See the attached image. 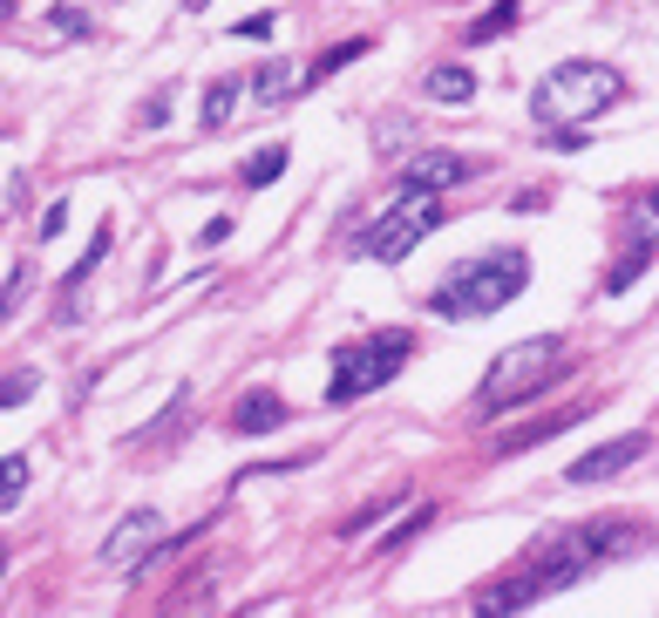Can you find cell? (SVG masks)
<instances>
[{
  "mask_svg": "<svg viewBox=\"0 0 659 618\" xmlns=\"http://www.w3.org/2000/svg\"><path fill=\"white\" fill-rule=\"evenodd\" d=\"M421 89H429V102H449V109H470L476 96V75L462 68V62H436L429 75H421Z\"/></svg>",
  "mask_w": 659,
  "mask_h": 618,
  "instance_id": "cell-11",
  "label": "cell"
},
{
  "mask_svg": "<svg viewBox=\"0 0 659 618\" xmlns=\"http://www.w3.org/2000/svg\"><path fill=\"white\" fill-rule=\"evenodd\" d=\"M374 42H367V34H354V42H340V48H327V55H314V68H306V75H314V82H327V75H340L347 62H361Z\"/></svg>",
  "mask_w": 659,
  "mask_h": 618,
  "instance_id": "cell-17",
  "label": "cell"
},
{
  "mask_svg": "<svg viewBox=\"0 0 659 618\" xmlns=\"http://www.w3.org/2000/svg\"><path fill=\"white\" fill-rule=\"evenodd\" d=\"M564 367H571V361H564V340H558V333H537V340L503 346L496 367L483 374V388H476V408H483V415H510V408H524L530 395H545Z\"/></svg>",
  "mask_w": 659,
  "mask_h": 618,
  "instance_id": "cell-4",
  "label": "cell"
},
{
  "mask_svg": "<svg viewBox=\"0 0 659 618\" xmlns=\"http://www.w3.org/2000/svg\"><path fill=\"white\" fill-rule=\"evenodd\" d=\"M28 279H34V273H28V265H14V273H8V306H14V299L28 293Z\"/></svg>",
  "mask_w": 659,
  "mask_h": 618,
  "instance_id": "cell-29",
  "label": "cell"
},
{
  "mask_svg": "<svg viewBox=\"0 0 659 618\" xmlns=\"http://www.w3.org/2000/svg\"><path fill=\"white\" fill-rule=\"evenodd\" d=\"M415 354V333L408 327H381V333H361V340H347L340 354H333V380H327V401L347 408V401H361L374 388H387Z\"/></svg>",
  "mask_w": 659,
  "mask_h": 618,
  "instance_id": "cell-5",
  "label": "cell"
},
{
  "mask_svg": "<svg viewBox=\"0 0 659 618\" xmlns=\"http://www.w3.org/2000/svg\"><path fill=\"white\" fill-rule=\"evenodd\" d=\"M421 523H436V510H415V517H408L402 530H387V544H381V551H395V544H408V537H415Z\"/></svg>",
  "mask_w": 659,
  "mask_h": 618,
  "instance_id": "cell-25",
  "label": "cell"
},
{
  "mask_svg": "<svg viewBox=\"0 0 659 618\" xmlns=\"http://www.w3.org/2000/svg\"><path fill=\"white\" fill-rule=\"evenodd\" d=\"M231 34H239V42H265V34H273V14H252V21H239Z\"/></svg>",
  "mask_w": 659,
  "mask_h": 618,
  "instance_id": "cell-26",
  "label": "cell"
},
{
  "mask_svg": "<svg viewBox=\"0 0 659 618\" xmlns=\"http://www.w3.org/2000/svg\"><path fill=\"white\" fill-rule=\"evenodd\" d=\"M633 231L639 239H659V190H646V198L633 205Z\"/></svg>",
  "mask_w": 659,
  "mask_h": 618,
  "instance_id": "cell-23",
  "label": "cell"
},
{
  "mask_svg": "<svg viewBox=\"0 0 659 618\" xmlns=\"http://www.w3.org/2000/svg\"><path fill=\"white\" fill-rule=\"evenodd\" d=\"M211 8V0H184V14H205Z\"/></svg>",
  "mask_w": 659,
  "mask_h": 618,
  "instance_id": "cell-30",
  "label": "cell"
},
{
  "mask_svg": "<svg viewBox=\"0 0 659 618\" xmlns=\"http://www.w3.org/2000/svg\"><path fill=\"white\" fill-rule=\"evenodd\" d=\"M239 89H252V82H239V75L211 82V89H205V109H198V123H205V130H224V123H231V109H239Z\"/></svg>",
  "mask_w": 659,
  "mask_h": 618,
  "instance_id": "cell-13",
  "label": "cell"
},
{
  "mask_svg": "<svg viewBox=\"0 0 659 618\" xmlns=\"http://www.w3.org/2000/svg\"><path fill=\"white\" fill-rule=\"evenodd\" d=\"M633 551H639L633 517H592V523H571V530H558L551 544L510 577V585L483 592V611H524V605H537L545 592H571L578 577H592L598 564L633 558Z\"/></svg>",
  "mask_w": 659,
  "mask_h": 618,
  "instance_id": "cell-1",
  "label": "cell"
},
{
  "mask_svg": "<svg viewBox=\"0 0 659 618\" xmlns=\"http://www.w3.org/2000/svg\"><path fill=\"white\" fill-rule=\"evenodd\" d=\"M224 239H231V218H224V211H218V218H211V224H205V231H198V245H224Z\"/></svg>",
  "mask_w": 659,
  "mask_h": 618,
  "instance_id": "cell-27",
  "label": "cell"
},
{
  "mask_svg": "<svg viewBox=\"0 0 659 618\" xmlns=\"http://www.w3.org/2000/svg\"><path fill=\"white\" fill-rule=\"evenodd\" d=\"M652 258H659V239H633V252H626V258H618L612 273H605V293H626V286L646 273V265H652Z\"/></svg>",
  "mask_w": 659,
  "mask_h": 618,
  "instance_id": "cell-14",
  "label": "cell"
},
{
  "mask_svg": "<svg viewBox=\"0 0 659 618\" xmlns=\"http://www.w3.org/2000/svg\"><path fill=\"white\" fill-rule=\"evenodd\" d=\"M273 429H286V401L273 388L239 395V408H231V435H273Z\"/></svg>",
  "mask_w": 659,
  "mask_h": 618,
  "instance_id": "cell-10",
  "label": "cell"
},
{
  "mask_svg": "<svg viewBox=\"0 0 659 618\" xmlns=\"http://www.w3.org/2000/svg\"><path fill=\"white\" fill-rule=\"evenodd\" d=\"M28 395H34V374H28V367L0 380V408H14V401H28Z\"/></svg>",
  "mask_w": 659,
  "mask_h": 618,
  "instance_id": "cell-24",
  "label": "cell"
},
{
  "mask_svg": "<svg viewBox=\"0 0 659 618\" xmlns=\"http://www.w3.org/2000/svg\"><path fill=\"white\" fill-rule=\"evenodd\" d=\"M517 8H524V0H490V8H483L470 27H462V42H470V48H483V42H503V27L517 21Z\"/></svg>",
  "mask_w": 659,
  "mask_h": 618,
  "instance_id": "cell-12",
  "label": "cell"
},
{
  "mask_svg": "<svg viewBox=\"0 0 659 618\" xmlns=\"http://www.w3.org/2000/svg\"><path fill=\"white\" fill-rule=\"evenodd\" d=\"M293 82H299L293 62H259V68H252V96H259V102H286Z\"/></svg>",
  "mask_w": 659,
  "mask_h": 618,
  "instance_id": "cell-15",
  "label": "cell"
},
{
  "mask_svg": "<svg viewBox=\"0 0 659 618\" xmlns=\"http://www.w3.org/2000/svg\"><path fill=\"white\" fill-rule=\"evenodd\" d=\"M48 27L68 34V42H83V34H89V14H83V8H48Z\"/></svg>",
  "mask_w": 659,
  "mask_h": 618,
  "instance_id": "cell-22",
  "label": "cell"
},
{
  "mask_svg": "<svg viewBox=\"0 0 659 618\" xmlns=\"http://www.w3.org/2000/svg\"><path fill=\"white\" fill-rule=\"evenodd\" d=\"M524 286H530V258H524L517 245L476 252V258L449 265V279L436 286V313H442V320H490V313H503Z\"/></svg>",
  "mask_w": 659,
  "mask_h": 618,
  "instance_id": "cell-2",
  "label": "cell"
},
{
  "mask_svg": "<svg viewBox=\"0 0 659 618\" xmlns=\"http://www.w3.org/2000/svg\"><path fill=\"white\" fill-rule=\"evenodd\" d=\"M646 449H652L646 435H618V442H605V449H592V455H578L571 470H564V483H578V489H592V483H612L618 470H633V462H639Z\"/></svg>",
  "mask_w": 659,
  "mask_h": 618,
  "instance_id": "cell-8",
  "label": "cell"
},
{
  "mask_svg": "<svg viewBox=\"0 0 659 618\" xmlns=\"http://www.w3.org/2000/svg\"><path fill=\"white\" fill-rule=\"evenodd\" d=\"M618 96H626V82H618L612 62H558L545 82L530 89V115L545 130H564V123H592V115H605Z\"/></svg>",
  "mask_w": 659,
  "mask_h": 618,
  "instance_id": "cell-3",
  "label": "cell"
},
{
  "mask_svg": "<svg viewBox=\"0 0 659 618\" xmlns=\"http://www.w3.org/2000/svg\"><path fill=\"white\" fill-rule=\"evenodd\" d=\"M157 544H164V517H157V510H130L123 523L102 537V564H109V571H123V577H136Z\"/></svg>",
  "mask_w": 659,
  "mask_h": 618,
  "instance_id": "cell-7",
  "label": "cell"
},
{
  "mask_svg": "<svg viewBox=\"0 0 659 618\" xmlns=\"http://www.w3.org/2000/svg\"><path fill=\"white\" fill-rule=\"evenodd\" d=\"M470 170H476V164L455 157V150H421V157L402 164V184H408V190H449V184H462Z\"/></svg>",
  "mask_w": 659,
  "mask_h": 618,
  "instance_id": "cell-9",
  "label": "cell"
},
{
  "mask_svg": "<svg viewBox=\"0 0 659 618\" xmlns=\"http://www.w3.org/2000/svg\"><path fill=\"white\" fill-rule=\"evenodd\" d=\"M21 489H28V455H8V462H0V510H8V517L21 504Z\"/></svg>",
  "mask_w": 659,
  "mask_h": 618,
  "instance_id": "cell-19",
  "label": "cell"
},
{
  "mask_svg": "<svg viewBox=\"0 0 659 618\" xmlns=\"http://www.w3.org/2000/svg\"><path fill=\"white\" fill-rule=\"evenodd\" d=\"M449 218V205L436 198V190H408L402 184V198L395 205H387L374 224H367V239H361V252L367 258H381V265H395V258H408L421 239H429V231Z\"/></svg>",
  "mask_w": 659,
  "mask_h": 618,
  "instance_id": "cell-6",
  "label": "cell"
},
{
  "mask_svg": "<svg viewBox=\"0 0 659 618\" xmlns=\"http://www.w3.org/2000/svg\"><path fill=\"white\" fill-rule=\"evenodd\" d=\"M286 170V143H265V150H252V157H245V184L259 190V184H273Z\"/></svg>",
  "mask_w": 659,
  "mask_h": 618,
  "instance_id": "cell-18",
  "label": "cell"
},
{
  "mask_svg": "<svg viewBox=\"0 0 659 618\" xmlns=\"http://www.w3.org/2000/svg\"><path fill=\"white\" fill-rule=\"evenodd\" d=\"M102 252H109V224H96V239H89V252H83V258H75V265H68V286H83V279L96 273V265H102ZM68 286H62V293H68Z\"/></svg>",
  "mask_w": 659,
  "mask_h": 618,
  "instance_id": "cell-20",
  "label": "cell"
},
{
  "mask_svg": "<svg viewBox=\"0 0 659 618\" xmlns=\"http://www.w3.org/2000/svg\"><path fill=\"white\" fill-rule=\"evenodd\" d=\"M136 123H143V130H157V123H171V89H150V96L136 102Z\"/></svg>",
  "mask_w": 659,
  "mask_h": 618,
  "instance_id": "cell-21",
  "label": "cell"
},
{
  "mask_svg": "<svg viewBox=\"0 0 659 618\" xmlns=\"http://www.w3.org/2000/svg\"><path fill=\"white\" fill-rule=\"evenodd\" d=\"M62 224H68V205H48V211H42V239H55Z\"/></svg>",
  "mask_w": 659,
  "mask_h": 618,
  "instance_id": "cell-28",
  "label": "cell"
},
{
  "mask_svg": "<svg viewBox=\"0 0 659 618\" xmlns=\"http://www.w3.org/2000/svg\"><path fill=\"white\" fill-rule=\"evenodd\" d=\"M571 421H585V408H578V415H545V421H530V429H517V435H503V455H517V449H530V442H545V435L571 429Z\"/></svg>",
  "mask_w": 659,
  "mask_h": 618,
  "instance_id": "cell-16",
  "label": "cell"
}]
</instances>
